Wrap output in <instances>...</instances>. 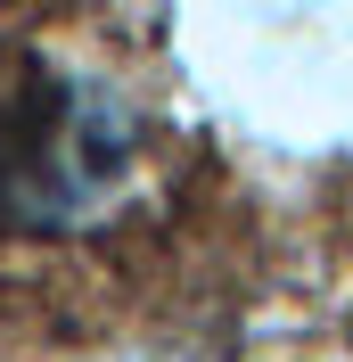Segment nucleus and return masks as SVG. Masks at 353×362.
<instances>
[{
	"label": "nucleus",
	"mask_w": 353,
	"mask_h": 362,
	"mask_svg": "<svg viewBox=\"0 0 353 362\" xmlns=\"http://www.w3.org/2000/svg\"><path fill=\"white\" fill-rule=\"evenodd\" d=\"M90 362H189V354H173V346H115V354H90Z\"/></svg>",
	"instance_id": "obj_2"
},
{
	"label": "nucleus",
	"mask_w": 353,
	"mask_h": 362,
	"mask_svg": "<svg viewBox=\"0 0 353 362\" xmlns=\"http://www.w3.org/2000/svg\"><path fill=\"white\" fill-rule=\"evenodd\" d=\"M140 165V124L99 74L25 66L0 107V214L90 223Z\"/></svg>",
	"instance_id": "obj_1"
}]
</instances>
